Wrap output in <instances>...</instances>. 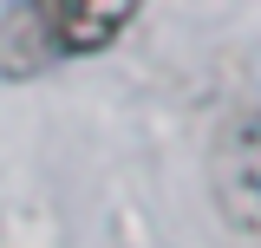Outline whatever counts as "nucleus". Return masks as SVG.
Here are the masks:
<instances>
[{
    "label": "nucleus",
    "mask_w": 261,
    "mask_h": 248,
    "mask_svg": "<svg viewBox=\"0 0 261 248\" xmlns=\"http://www.w3.org/2000/svg\"><path fill=\"white\" fill-rule=\"evenodd\" d=\"M20 7L33 13V27L46 33V46L59 59H79V53L111 46L144 0H20Z\"/></svg>",
    "instance_id": "f03ea898"
},
{
    "label": "nucleus",
    "mask_w": 261,
    "mask_h": 248,
    "mask_svg": "<svg viewBox=\"0 0 261 248\" xmlns=\"http://www.w3.org/2000/svg\"><path fill=\"white\" fill-rule=\"evenodd\" d=\"M209 196L235 235L261 242V111H228L209 137Z\"/></svg>",
    "instance_id": "f257e3e1"
}]
</instances>
